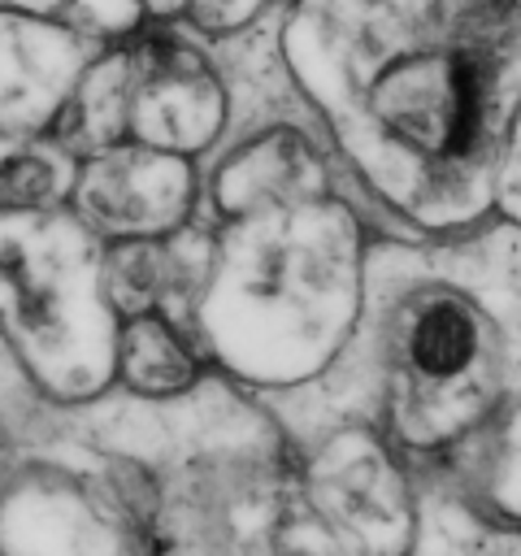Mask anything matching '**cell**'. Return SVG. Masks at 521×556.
<instances>
[{
	"label": "cell",
	"instance_id": "cell-2",
	"mask_svg": "<svg viewBox=\"0 0 521 556\" xmlns=\"http://www.w3.org/2000/svg\"><path fill=\"white\" fill-rule=\"evenodd\" d=\"M404 356L408 369L425 382L456 378L478 356V317L469 313V304L452 295L421 304L412 326L404 330Z\"/></svg>",
	"mask_w": 521,
	"mask_h": 556
},
{
	"label": "cell",
	"instance_id": "cell-3",
	"mask_svg": "<svg viewBox=\"0 0 521 556\" xmlns=\"http://www.w3.org/2000/svg\"><path fill=\"white\" fill-rule=\"evenodd\" d=\"M122 378L135 391H152V395L182 391L195 378V356L161 317L139 313L122 334Z\"/></svg>",
	"mask_w": 521,
	"mask_h": 556
},
{
	"label": "cell",
	"instance_id": "cell-5",
	"mask_svg": "<svg viewBox=\"0 0 521 556\" xmlns=\"http://www.w3.org/2000/svg\"><path fill=\"white\" fill-rule=\"evenodd\" d=\"M521 35V0H452V39L508 48Z\"/></svg>",
	"mask_w": 521,
	"mask_h": 556
},
{
	"label": "cell",
	"instance_id": "cell-7",
	"mask_svg": "<svg viewBox=\"0 0 521 556\" xmlns=\"http://www.w3.org/2000/svg\"><path fill=\"white\" fill-rule=\"evenodd\" d=\"M187 0H148V9H156V13H174V9H182Z\"/></svg>",
	"mask_w": 521,
	"mask_h": 556
},
{
	"label": "cell",
	"instance_id": "cell-1",
	"mask_svg": "<svg viewBox=\"0 0 521 556\" xmlns=\"http://www.w3.org/2000/svg\"><path fill=\"white\" fill-rule=\"evenodd\" d=\"M495 48L452 39L443 52L404 56L373 83L369 109L382 130L421 156H469L495 109Z\"/></svg>",
	"mask_w": 521,
	"mask_h": 556
},
{
	"label": "cell",
	"instance_id": "cell-4",
	"mask_svg": "<svg viewBox=\"0 0 521 556\" xmlns=\"http://www.w3.org/2000/svg\"><path fill=\"white\" fill-rule=\"evenodd\" d=\"M165 282V256L148 243H126L109 256V295L126 313H143Z\"/></svg>",
	"mask_w": 521,
	"mask_h": 556
},
{
	"label": "cell",
	"instance_id": "cell-6",
	"mask_svg": "<svg viewBox=\"0 0 521 556\" xmlns=\"http://www.w3.org/2000/svg\"><path fill=\"white\" fill-rule=\"evenodd\" d=\"M48 169L39 165V161H30V156H22V161H13L9 169H4V200L13 204V208H30V204H43L48 200Z\"/></svg>",
	"mask_w": 521,
	"mask_h": 556
}]
</instances>
